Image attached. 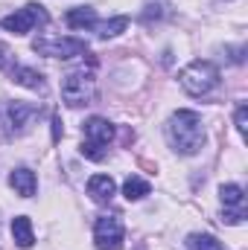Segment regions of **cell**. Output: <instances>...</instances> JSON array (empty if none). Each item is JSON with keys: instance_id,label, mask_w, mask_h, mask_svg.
Listing matches in <instances>:
<instances>
[{"instance_id": "obj_1", "label": "cell", "mask_w": 248, "mask_h": 250, "mask_svg": "<svg viewBox=\"0 0 248 250\" xmlns=\"http://www.w3.org/2000/svg\"><path fill=\"white\" fill-rule=\"evenodd\" d=\"M167 140L178 154H198L204 146V125L196 111H175L167 123Z\"/></svg>"}, {"instance_id": "obj_2", "label": "cell", "mask_w": 248, "mask_h": 250, "mask_svg": "<svg viewBox=\"0 0 248 250\" xmlns=\"http://www.w3.org/2000/svg\"><path fill=\"white\" fill-rule=\"evenodd\" d=\"M178 82L190 96H207L219 87V67L213 62H193L181 70Z\"/></svg>"}, {"instance_id": "obj_3", "label": "cell", "mask_w": 248, "mask_h": 250, "mask_svg": "<svg viewBox=\"0 0 248 250\" xmlns=\"http://www.w3.org/2000/svg\"><path fill=\"white\" fill-rule=\"evenodd\" d=\"M94 96H97V84H94L91 73H67L62 79V99L70 108L91 105Z\"/></svg>"}, {"instance_id": "obj_4", "label": "cell", "mask_w": 248, "mask_h": 250, "mask_svg": "<svg viewBox=\"0 0 248 250\" xmlns=\"http://www.w3.org/2000/svg\"><path fill=\"white\" fill-rule=\"evenodd\" d=\"M94 242L97 250H123L125 242V227L117 215H102L94 224Z\"/></svg>"}, {"instance_id": "obj_5", "label": "cell", "mask_w": 248, "mask_h": 250, "mask_svg": "<svg viewBox=\"0 0 248 250\" xmlns=\"http://www.w3.org/2000/svg\"><path fill=\"white\" fill-rule=\"evenodd\" d=\"M32 50L50 59H73V56H82L88 44L82 38H35Z\"/></svg>"}, {"instance_id": "obj_6", "label": "cell", "mask_w": 248, "mask_h": 250, "mask_svg": "<svg viewBox=\"0 0 248 250\" xmlns=\"http://www.w3.org/2000/svg\"><path fill=\"white\" fill-rule=\"evenodd\" d=\"M85 140H91L97 146H108L114 140V125L108 120H102V117H91L85 123Z\"/></svg>"}, {"instance_id": "obj_7", "label": "cell", "mask_w": 248, "mask_h": 250, "mask_svg": "<svg viewBox=\"0 0 248 250\" xmlns=\"http://www.w3.org/2000/svg\"><path fill=\"white\" fill-rule=\"evenodd\" d=\"M114 192H117V184H114V178H111V175H94V178L88 181V195H91L97 204L111 201V198H114Z\"/></svg>"}, {"instance_id": "obj_8", "label": "cell", "mask_w": 248, "mask_h": 250, "mask_svg": "<svg viewBox=\"0 0 248 250\" xmlns=\"http://www.w3.org/2000/svg\"><path fill=\"white\" fill-rule=\"evenodd\" d=\"M9 187L15 189L21 198H32V195H35V187H38L35 172H29V169H15V172L9 175Z\"/></svg>"}, {"instance_id": "obj_9", "label": "cell", "mask_w": 248, "mask_h": 250, "mask_svg": "<svg viewBox=\"0 0 248 250\" xmlns=\"http://www.w3.org/2000/svg\"><path fill=\"white\" fill-rule=\"evenodd\" d=\"M0 26H3L6 32H15V35H26V32L35 26V21H32L29 9H18L15 15H6V18L0 21Z\"/></svg>"}, {"instance_id": "obj_10", "label": "cell", "mask_w": 248, "mask_h": 250, "mask_svg": "<svg viewBox=\"0 0 248 250\" xmlns=\"http://www.w3.org/2000/svg\"><path fill=\"white\" fill-rule=\"evenodd\" d=\"M12 82H18L21 87H29V90H38L44 93L47 84H44V76L32 67H12Z\"/></svg>"}, {"instance_id": "obj_11", "label": "cell", "mask_w": 248, "mask_h": 250, "mask_svg": "<svg viewBox=\"0 0 248 250\" xmlns=\"http://www.w3.org/2000/svg\"><path fill=\"white\" fill-rule=\"evenodd\" d=\"M12 239H15V245L24 250H29L35 245V233H32V221L26 218V215H18V218H12Z\"/></svg>"}, {"instance_id": "obj_12", "label": "cell", "mask_w": 248, "mask_h": 250, "mask_svg": "<svg viewBox=\"0 0 248 250\" xmlns=\"http://www.w3.org/2000/svg\"><path fill=\"white\" fill-rule=\"evenodd\" d=\"M64 21L70 29H91V26H97V12L91 6H76L64 15Z\"/></svg>"}, {"instance_id": "obj_13", "label": "cell", "mask_w": 248, "mask_h": 250, "mask_svg": "<svg viewBox=\"0 0 248 250\" xmlns=\"http://www.w3.org/2000/svg\"><path fill=\"white\" fill-rule=\"evenodd\" d=\"M32 117H35V108L26 105V102H12L6 108V123H9V128H24Z\"/></svg>"}, {"instance_id": "obj_14", "label": "cell", "mask_w": 248, "mask_h": 250, "mask_svg": "<svg viewBox=\"0 0 248 250\" xmlns=\"http://www.w3.org/2000/svg\"><path fill=\"white\" fill-rule=\"evenodd\" d=\"M219 198H222L225 207L246 209V192H243V187H237V184H225V187L219 189Z\"/></svg>"}, {"instance_id": "obj_15", "label": "cell", "mask_w": 248, "mask_h": 250, "mask_svg": "<svg viewBox=\"0 0 248 250\" xmlns=\"http://www.w3.org/2000/svg\"><path fill=\"white\" fill-rule=\"evenodd\" d=\"M123 195L128 201H140L143 195H149V184H146L143 178L131 175V178H125V184H123Z\"/></svg>"}, {"instance_id": "obj_16", "label": "cell", "mask_w": 248, "mask_h": 250, "mask_svg": "<svg viewBox=\"0 0 248 250\" xmlns=\"http://www.w3.org/2000/svg\"><path fill=\"white\" fill-rule=\"evenodd\" d=\"M187 248L190 250H222V242L216 239V236H207V233H193L190 239H187Z\"/></svg>"}, {"instance_id": "obj_17", "label": "cell", "mask_w": 248, "mask_h": 250, "mask_svg": "<svg viewBox=\"0 0 248 250\" xmlns=\"http://www.w3.org/2000/svg\"><path fill=\"white\" fill-rule=\"evenodd\" d=\"M125 26H128V18H125V15L111 18V21H105V23L99 26V38H114V35L125 32Z\"/></svg>"}, {"instance_id": "obj_18", "label": "cell", "mask_w": 248, "mask_h": 250, "mask_svg": "<svg viewBox=\"0 0 248 250\" xmlns=\"http://www.w3.org/2000/svg\"><path fill=\"white\" fill-rule=\"evenodd\" d=\"M88 160H102L105 157V151H102V146H97V143H91V140H85L82 143V148H79Z\"/></svg>"}, {"instance_id": "obj_19", "label": "cell", "mask_w": 248, "mask_h": 250, "mask_svg": "<svg viewBox=\"0 0 248 250\" xmlns=\"http://www.w3.org/2000/svg\"><path fill=\"white\" fill-rule=\"evenodd\" d=\"M26 9H29V15H32V21H35V23H47V21H50V15L44 12V6H41V3H26Z\"/></svg>"}, {"instance_id": "obj_20", "label": "cell", "mask_w": 248, "mask_h": 250, "mask_svg": "<svg viewBox=\"0 0 248 250\" xmlns=\"http://www.w3.org/2000/svg\"><path fill=\"white\" fill-rule=\"evenodd\" d=\"M234 123H237V131H240V134H246L248 131V108L246 105H237V117H234Z\"/></svg>"}, {"instance_id": "obj_21", "label": "cell", "mask_w": 248, "mask_h": 250, "mask_svg": "<svg viewBox=\"0 0 248 250\" xmlns=\"http://www.w3.org/2000/svg\"><path fill=\"white\" fill-rule=\"evenodd\" d=\"M0 70H12V56H9V47L0 44Z\"/></svg>"}, {"instance_id": "obj_22", "label": "cell", "mask_w": 248, "mask_h": 250, "mask_svg": "<svg viewBox=\"0 0 248 250\" xmlns=\"http://www.w3.org/2000/svg\"><path fill=\"white\" fill-rule=\"evenodd\" d=\"M62 140V117H53V143Z\"/></svg>"}]
</instances>
